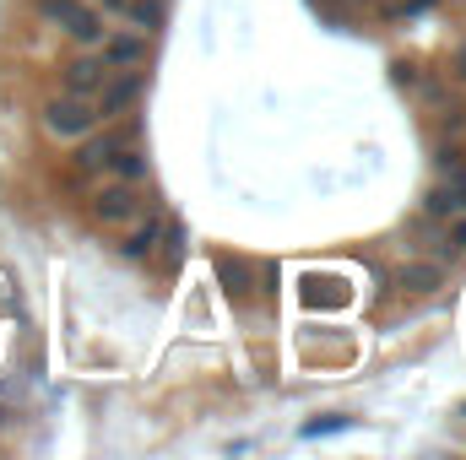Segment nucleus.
Listing matches in <instances>:
<instances>
[{"mask_svg":"<svg viewBox=\"0 0 466 460\" xmlns=\"http://www.w3.org/2000/svg\"><path fill=\"white\" fill-rule=\"evenodd\" d=\"M87 212H93V223H98V228H130V223L141 217V195H136V185L109 179L104 190H93Z\"/></svg>","mask_w":466,"mask_h":460,"instance_id":"1","label":"nucleus"},{"mask_svg":"<svg viewBox=\"0 0 466 460\" xmlns=\"http://www.w3.org/2000/svg\"><path fill=\"white\" fill-rule=\"evenodd\" d=\"M93 125H98V109H93L87 98H76V93H66V98H49V104H44V130H49V135H60V141H82Z\"/></svg>","mask_w":466,"mask_h":460,"instance_id":"2","label":"nucleus"},{"mask_svg":"<svg viewBox=\"0 0 466 460\" xmlns=\"http://www.w3.org/2000/svg\"><path fill=\"white\" fill-rule=\"evenodd\" d=\"M38 11H44V22H55V27H60V33H71L76 44H98V38H104L98 11H93V5H82V0H38Z\"/></svg>","mask_w":466,"mask_h":460,"instance_id":"3","label":"nucleus"},{"mask_svg":"<svg viewBox=\"0 0 466 460\" xmlns=\"http://www.w3.org/2000/svg\"><path fill=\"white\" fill-rule=\"evenodd\" d=\"M93 168H104L109 179H125V185H141V179H147V152H141L130 135H119V141L98 157V163H93Z\"/></svg>","mask_w":466,"mask_h":460,"instance_id":"4","label":"nucleus"},{"mask_svg":"<svg viewBox=\"0 0 466 460\" xmlns=\"http://www.w3.org/2000/svg\"><path fill=\"white\" fill-rule=\"evenodd\" d=\"M104 82H109V76H104ZM136 93H141V76H136V71H119L109 87H98V104H93V109H98V119H115L136 104Z\"/></svg>","mask_w":466,"mask_h":460,"instance_id":"5","label":"nucleus"},{"mask_svg":"<svg viewBox=\"0 0 466 460\" xmlns=\"http://www.w3.org/2000/svg\"><path fill=\"white\" fill-rule=\"evenodd\" d=\"M396 287L401 293H418V298L440 293L445 287V260H412V265H401L396 271Z\"/></svg>","mask_w":466,"mask_h":460,"instance_id":"6","label":"nucleus"},{"mask_svg":"<svg viewBox=\"0 0 466 460\" xmlns=\"http://www.w3.org/2000/svg\"><path fill=\"white\" fill-rule=\"evenodd\" d=\"M212 271H218V287L228 293L233 304H244V298L255 293V271H249V260H238V255H218Z\"/></svg>","mask_w":466,"mask_h":460,"instance_id":"7","label":"nucleus"},{"mask_svg":"<svg viewBox=\"0 0 466 460\" xmlns=\"http://www.w3.org/2000/svg\"><path fill=\"white\" fill-rule=\"evenodd\" d=\"M147 60V38L141 33H109L104 38V65L109 71H130V65H141Z\"/></svg>","mask_w":466,"mask_h":460,"instance_id":"8","label":"nucleus"},{"mask_svg":"<svg viewBox=\"0 0 466 460\" xmlns=\"http://www.w3.org/2000/svg\"><path fill=\"white\" fill-rule=\"evenodd\" d=\"M104 76H109V65H104V60H93V55H82V60H71V65H66V93L87 98L93 87H104Z\"/></svg>","mask_w":466,"mask_h":460,"instance_id":"9","label":"nucleus"},{"mask_svg":"<svg viewBox=\"0 0 466 460\" xmlns=\"http://www.w3.org/2000/svg\"><path fill=\"white\" fill-rule=\"evenodd\" d=\"M157 244H163V249H152V255L163 260V271H179V265H185V244H190V233H185V223H163V233H157Z\"/></svg>","mask_w":466,"mask_h":460,"instance_id":"10","label":"nucleus"},{"mask_svg":"<svg viewBox=\"0 0 466 460\" xmlns=\"http://www.w3.org/2000/svg\"><path fill=\"white\" fill-rule=\"evenodd\" d=\"M157 233H163V223H157V217H147V223H136V228L125 233V244H119V249H125L130 260H147V255L157 249Z\"/></svg>","mask_w":466,"mask_h":460,"instance_id":"11","label":"nucleus"},{"mask_svg":"<svg viewBox=\"0 0 466 460\" xmlns=\"http://www.w3.org/2000/svg\"><path fill=\"white\" fill-rule=\"evenodd\" d=\"M125 16H130L136 27H157V22H163V11H157V0H125Z\"/></svg>","mask_w":466,"mask_h":460,"instance_id":"12","label":"nucleus"},{"mask_svg":"<svg viewBox=\"0 0 466 460\" xmlns=\"http://www.w3.org/2000/svg\"><path fill=\"white\" fill-rule=\"evenodd\" d=\"M337 428H348V417H326V423H309L304 434H309V439H320V434H337Z\"/></svg>","mask_w":466,"mask_h":460,"instance_id":"13","label":"nucleus"},{"mask_svg":"<svg viewBox=\"0 0 466 460\" xmlns=\"http://www.w3.org/2000/svg\"><path fill=\"white\" fill-rule=\"evenodd\" d=\"M456 76H461V82H466V49H461V55H456Z\"/></svg>","mask_w":466,"mask_h":460,"instance_id":"14","label":"nucleus"},{"mask_svg":"<svg viewBox=\"0 0 466 460\" xmlns=\"http://www.w3.org/2000/svg\"><path fill=\"white\" fill-rule=\"evenodd\" d=\"M104 5H109V11H125V0H104Z\"/></svg>","mask_w":466,"mask_h":460,"instance_id":"15","label":"nucleus"},{"mask_svg":"<svg viewBox=\"0 0 466 460\" xmlns=\"http://www.w3.org/2000/svg\"><path fill=\"white\" fill-rule=\"evenodd\" d=\"M461 417H466V406H461Z\"/></svg>","mask_w":466,"mask_h":460,"instance_id":"16","label":"nucleus"}]
</instances>
